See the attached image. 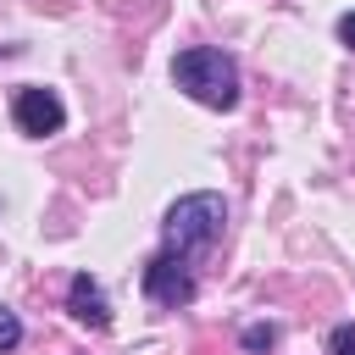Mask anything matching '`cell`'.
Listing matches in <instances>:
<instances>
[{"label": "cell", "mask_w": 355, "mask_h": 355, "mask_svg": "<svg viewBox=\"0 0 355 355\" xmlns=\"http://www.w3.org/2000/svg\"><path fill=\"white\" fill-rule=\"evenodd\" d=\"M172 83H178L189 100L211 105V111H233V105H239V67H233L227 50H211V44L183 50V55L172 61Z\"/></svg>", "instance_id": "obj_1"}, {"label": "cell", "mask_w": 355, "mask_h": 355, "mask_svg": "<svg viewBox=\"0 0 355 355\" xmlns=\"http://www.w3.org/2000/svg\"><path fill=\"white\" fill-rule=\"evenodd\" d=\"M194 272H189V261H178V255H155L150 266H144V300L150 305H166V311H178V305H189L194 300Z\"/></svg>", "instance_id": "obj_3"}, {"label": "cell", "mask_w": 355, "mask_h": 355, "mask_svg": "<svg viewBox=\"0 0 355 355\" xmlns=\"http://www.w3.org/2000/svg\"><path fill=\"white\" fill-rule=\"evenodd\" d=\"M272 344H277V327L272 322H250L244 327V349H272Z\"/></svg>", "instance_id": "obj_6"}, {"label": "cell", "mask_w": 355, "mask_h": 355, "mask_svg": "<svg viewBox=\"0 0 355 355\" xmlns=\"http://www.w3.org/2000/svg\"><path fill=\"white\" fill-rule=\"evenodd\" d=\"M327 355H355V322H344V327L327 333Z\"/></svg>", "instance_id": "obj_7"}, {"label": "cell", "mask_w": 355, "mask_h": 355, "mask_svg": "<svg viewBox=\"0 0 355 355\" xmlns=\"http://www.w3.org/2000/svg\"><path fill=\"white\" fill-rule=\"evenodd\" d=\"M338 39L355 50V11H344V17H338Z\"/></svg>", "instance_id": "obj_9"}, {"label": "cell", "mask_w": 355, "mask_h": 355, "mask_svg": "<svg viewBox=\"0 0 355 355\" xmlns=\"http://www.w3.org/2000/svg\"><path fill=\"white\" fill-rule=\"evenodd\" d=\"M17 338H22V322H17V311H6V305H0V349H11Z\"/></svg>", "instance_id": "obj_8"}, {"label": "cell", "mask_w": 355, "mask_h": 355, "mask_svg": "<svg viewBox=\"0 0 355 355\" xmlns=\"http://www.w3.org/2000/svg\"><path fill=\"white\" fill-rule=\"evenodd\" d=\"M11 116H17V128H22V133H33V139H50V133H61V122H67V105H61V94H55V89H17V105H11Z\"/></svg>", "instance_id": "obj_4"}, {"label": "cell", "mask_w": 355, "mask_h": 355, "mask_svg": "<svg viewBox=\"0 0 355 355\" xmlns=\"http://www.w3.org/2000/svg\"><path fill=\"white\" fill-rule=\"evenodd\" d=\"M222 222H227V200L222 194H183L161 222V244H166V255L194 261L222 239Z\"/></svg>", "instance_id": "obj_2"}, {"label": "cell", "mask_w": 355, "mask_h": 355, "mask_svg": "<svg viewBox=\"0 0 355 355\" xmlns=\"http://www.w3.org/2000/svg\"><path fill=\"white\" fill-rule=\"evenodd\" d=\"M67 305H72V316L83 322V327H105L111 322V305H105V288L89 277V272H78L72 283H67Z\"/></svg>", "instance_id": "obj_5"}]
</instances>
